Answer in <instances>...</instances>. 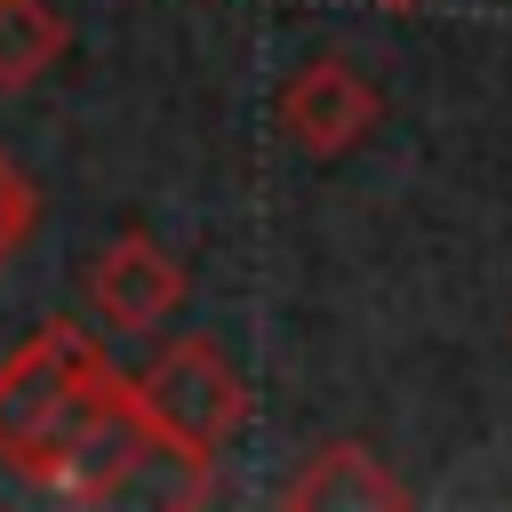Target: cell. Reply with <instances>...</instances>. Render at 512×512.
Listing matches in <instances>:
<instances>
[{
    "label": "cell",
    "mask_w": 512,
    "mask_h": 512,
    "mask_svg": "<svg viewBox=\"0 0 512 512\" xmlns=\"http://www.w3.org/2000/svg\"><path fill=\"white\" fill-rule=\"evenodd\" d=\"M120 392L112 360L96 352L88 328L72 320H48L32 328L8 360H0V456L40 488L56 472V456L88 432V416Z\"/></svg>",
    "instance_id": "obj_1"
},
{
    "label": "cell",
    "mask_w": 512,
    "mask_h": 512,
    "mask_svg": "<svg viewBox=\"0 0 512 512\" xmlns=\"http://www.w3.org/2000/svg\"><path fill=\"white\" fill-rule=\"evenodd\" d=\"M128 400L160 440V456H176L184 472H208L224 440L248 424V384L208 336H176L144 376H128Z\"/></svg>",
    "instance_id": "obj_2"
},
{
    "label": "cell",
    "mask_w": 512,
    "mask_h": 512,
    "mask_svg": "<svg viewBox=\"0 0 512 512\" xmlns=\"http://www.w3.org/2000/svg\"><path fill=\"white\" fill-rule=\"evenodd\" d=\"M376 120H384V96H376V80L352 56H312L280 88V136L304 160H344Z\"/></svg>",
    "instance_id": "obj_3"
},
{
    "label": "cell",
    "mask_w": 512,
    "mask_h": 512,
    "mask_svg": "<svg viewBox=\"0 0 512 512\" xmlns=\"http://www.w3.org/2000/svg\"><path fill=\"white\" fill-rule=\"evenodd\" d=\"M144 456H160V440L144 432V416H136V400H128V376H120V392L88 416V432L56 456V472H48L40 488H48V496H72V504H104V496H120V488L136 480Z\"/></svg>",
    "instance_id": "obj_4"
},
{
    "label": "cell",
    "mask_w": 512,
    "mask_h": 512,
    "mask_svg": "<svg viewBox=\"0 0 512 512\" xmlns=\"http://www.w3.org/2000/svg\"><path fill=\"white\" fill-rule=\"evenodd\" d=\"M88 296H96V312H104L112 328L144 336V328H160V320L184 304V264H176L152 232H120V240L88 264Z\"/></svg>",
    "instance_id": "obj_5"
},
{
    "label": "cell",
    "mask_w": 512,
    "mask_h": 512,
    "mask_svg": "<svg viewBox=\"0 0 512 512\" xmlns=\"http://www.w3.org/2000/svg\"><path fill=\"white\" fill-rule=\"evenodd\" d=\"M280 504H296V512H384V504H408V480L368 440H320L296 464V480L280 488Z\"/></svg>",
    "instance_id": "obj_6"
},
{
    "label": "cell",
    "mask_w": 512,
    "mask_h": 512,
    "mask_svg": "<svg viewBox=\"0 0 512 512\" xmlns=\"http://www.w3.org/2000/svg\"><path fill=\"white\" fill-rule=\"evenodd\" d=\"M72 24L56 0H0V96H24L56 72Z\"/></svg>",
    "instance_id": "obj_7"
},
{
    "label": "cell",
    "mask_w": 512,
    "mask_h": 512,
    "mask_svg": "<svg viewBox=\"0 0 512 512\" xmlns=\"http://www.w3.org/2000/svg\"><path fill=\"white\" fill-rule=\"evenodd\" d=\"M32 224H40V184L0 152V264L24 248V232H32Z\"/></svg>",
    "instance_id": "obj_8"
},
{
    "label": "cell",
    "mask_w": 512,
    "mask_h": 512,
    "mask_svg": "<svg viewBox=\"0 0 512 512\" xmlns=\"http://www.w3.org/2000/svg\"><path fill=\"white\" fill-rule=\"evenodd\" d=\"M376 8H416V0H376Z\"/></svg>",
    "instance_id": "obj_9"
}]
</instances>
